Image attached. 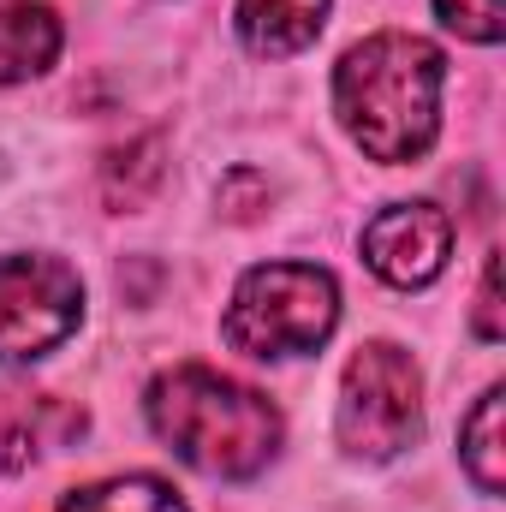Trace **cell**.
<instances>
[{
    "label": "cell",
    "instance_id": "obj_1",
    "mask_svg": "<svg viewBox=\"0 0 506 512\" xmlns=\"http://www.w3.org/2000/svg\"><path fill=\"white\" fill-rule=\"evenodd\" d=\"M441 84L447 54L423 36L381 30L358 42L334 72V114L370 161H417L441 131Z\"/></svg>",
    "mask_w": 506,
    "mask_h": 512
},
{
    "label": "cell",
    "instance_id": "obj_2",
    "mask_svg": "<svg viewBox=\"0 0 506 512\" xmlns=\"http://www.w3.org/2000/svg\"><path fill=\"white\" fill-rule=\"evenodd\" d=\"M149 429L203 477H256L280 453V411L256 387L215 376L203 364H179L149 382Z\"/></svg>",
    "mask_w": 506,
    "mask_h": 512
},
{
    "label": "cell",
    "instance_id": "obj_3",
    "mask_svg": "<svg viewBox=\"0 0 506 512\" xmlns=\"http://www.w3.org/2000/svg\"><path fill=\"white\" fill-rule=\"evenodd\" d=\"M340 322V286L316 262H262L233 286L227 304V346L251 358H298L316 352Z\"/></svg>",
    "mask_w": 506,
    "mask_h": 512
},
{
    "label": "cell",
    "instance_id": "obj_4",
    "mask_svg": "<svg viewBox=\"0 0 506 512\" xmlns=\"http://www.w3.org/2000/svg\"><path fill=\"white\" fill-rule=\"evenodd\" d=\"M340 447L352 459H393L417 441L423 429V376L405 346L370 340L352 352L340 376Z\"/></svg>",
    "mask_w": 506,
    "mask_h": 512
},
{
    "label": "cell",
    "instance_id": "obj_5",
    "mask_svg": "<svg viewBox=\"0 0 506 512\" xmlns=\"http://www.w3.org/2000/svg\"><path fill=\"white\" fill-rule=\"evenodd\" d=\"M84 322V280L60 256H0V364L54 352Z\"/></svg>",
    "mask_w": 506,
    "mask_h": 512
},
{
    "label": "cell",
    "instance_id": "obj_6",
    "mask_svg": "<svg viewBox=\"0 0 506 512\" xmlns=\"http://www.w3.org/2000/svg\"><path fill=\"white\" fill-rule=\"evenodd\" d=\"M453 251V221L435 203H393L364 227V262L387 286H429Z\"/></svg>",
    "mask_w": 506,
    "mask_h": 512
},
{
    "label": "cell",
    "instance_id": "obj_7",
    "mask_svg": "<svg viewBox=\"0 0 506 512\" xmlns=\"http://www.w3.org/2000/svg\"><path fill=\"white\" fill-rule=\"evenodd\" d=\"M84 429H90L84 405H72L60 393H42V387H18V382L0 387V471L6 477L42 465L60 447H72Z\"/></svg>",
    "mask_w": 506,
    "mask_h": 512
},
{
    "label": "cell",
    "instance_id": "obj_8",
    "mask_svg": "<svg viewBox=\"0 0 506 512\" xmlns=\"http://www.w3.org/2000/svg\"><path fill=\"white\" fill-rule=\"evenodd\" d=\"M60 12L42 0H0V84L42 78L60 60Z\"/></svg>",
    "mask_w": 506,
    "mask_h": 512
},
{
    "label": "cell",
    "instance_id": "obj_9",
    "mask_svg": "<svg viewBox=\"0 0 506 512\" xmlns=\"http://www.w3.org/2000/svg\"><path fill=\"white\" fill-rule=\"evenodd\" d=\"M328 24V0H239V36L262 60H286L310 48Z\"/></svg>",
    "mask_w": 506,
    "mask_h": 512
},
{
    "label": "cell",
    "instance_id": "obj_10",
    "mask_svg": "<svg viewBox=\"0 0 506 512\" xmlns=\"http://www.w3.org/2000/svg\"><path fill=\"white\" fill-rule=\"evenodd\" d=\"M501 405H506V393H501V387H489V393L477 399V411L465 417V429H459V459H465V471H471V483H477L483 495H501V489H506Z\"/></svg>",
    "mask_w": 506,
    "mask_h": 512
},
{
    "label": "cell",
    "instance_id": "obj_11",
    "mask_svg": "<svg viewBox=\"0 0 506 512\" xmlns=\"http://www.w3.org/2000/svg\"><path fill=\"white\" fill-rule=\"evenodd\" d=\"M60 512H185V501L161 477H108V483L72 489Z\"/></svg>",
    "mask_w": 506,
    "mask_h": 512
},
{
    "label": "cell",
    "instance_id": "obj_12",
    "mask_svg": "<svg viewBox=\"0 0 506 512\" xmlns=\"http://www.w3.org/2000/svg\"><path fill=\"white\" fill-rule=\"evenodd\" d=\"M435 12L465 42H501V0H435Z\"/></svg>",
    "mask_w": 506,
    "mask_h": 512
},
{
    "label": "cell",
    "instance_id": "obj_13",
    "mask_svg": "<svg viewBox=\"0 0 506 512\" xmlns=\"http://www.w3.org/2000/svg\"><path fill=\"white\" fill-rule=\"evenodd\" d=\"M477 334L483 340H501V256L483 262V292H477Z\"/></svg>",
    "mask_w": 506,
    "mask_h": 512
}]
</instances>
